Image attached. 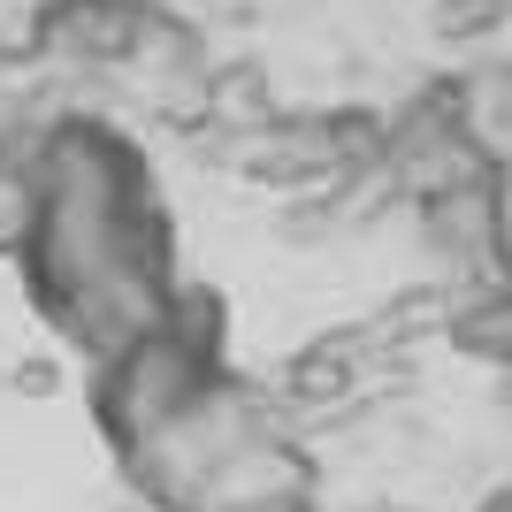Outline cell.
Segmentation results:
<instances>
[{
	"label": "cell",
	"instance_id": "obj_1",
	"mask_svg": "<svg viewBox=\"0 0 512 512\" xmlns=\"http://www.w3.org/2000/svg\"><path fill=\"white\" fill-rule=\"evenodd\" d=\"M39 230L23 245L31 299L69 329L92 367L153 337L176 306L169 222L153 207L146 161L100 123H54L31 153Z\"/></svg>",
	"mask_w": 512,
	"mask_h": 512
},
{
	"label": "cell",
	"instance_id": "obj_2",
	"mask_svg": "<svg viewBox=\"0 0 512 512\" xmlns=\"http://www.w3.org/2000/svg\"><path fill=\"white\" fill-rule=\"evenodd\" d=\"M214 352H222V306H214V291H184V283H176L169 321H161L153 337H138L130 352H115V360L100 367V383H92V413H100L107 444L130 459V451L153 444L169 421H184V413L199 406V390L222 375Z\"/></svg>",
	"mask_w": 512,
	"mask_h": 512
},
{
	"label": "cell",
	"instance_id": "obj_3",
	"mask_svg": "<svg viewBox=\"0 0 512 512\" xmlns=\"http://www.w3.org/2000/svg\"><path fill=\"white\" fill-rule=\"evenodd\" d=\"M253 444H268V413H260V398L245 383H230V375H214V383L199 390V406L184 413V421H169L153 444H138L123 467H130V482H138L146 505L199 512L214 497V482H222V467L245 459Z\"/></svg>",
	"mask_w": 512,
	"mask_h": 512
},
{
	"label": "cell",
	"instance_id": "obj_4",
	"mask_svg": "<svg viewBox=\"0 0 512 512\" xmlns=\"http://www.w3.org/2000/svg\"><path fill=\"white\" fill-rule=\"evenodd\" d=\"M153 23H161L153 0H46L31 23V46L92 69H130L138 46L153 39Z\"/></svg>",
	"mask_w": 512,
	"mask_h": 512
},
{
	"label": "cell",
	"instance_id": "obj_5",
	"mask_svg": "<svg viewBox=\"0 0 512 512\" xmlns=\"http://www.w3.org/2000/svg\"><path fill=\"white\" fill-rule=\"evenodd\" d=\"M421 230H428V245H436L451 268H467V276H482V283H505L497 260H505L512 230H505V214H497L490 176H482V184H459V192L421 199Z\"/></svg>",
	"mask_w": 512,
	"mask_h": 512
},
{
	"label": "cell",
	"instance_id": "obj_6",
	"mask_svg": "<svg viewBox=\"0 0 512 512\" xmlns=\"http://www.w3.org/2000/svg\"><path fill=\"white\" fill-rule=\"evenodd\" d=\"M451 352H467L482 367H512V283H474L467 299L444 306Z\"/></svg>",
	"mask_w": 512,
	"mask_h": 512
},
{
	"label": "cell",
	"instance_id": "obj_7",
	"mask_svg": "<svg viewBox=\"0 0 512 512\" xmlns=\"http://www.w3.org/2000/svg\"><path fill=\"white\" fill-rule=\"evenodd\" d=\"M352 383H360V337H321L283 367V390H291L299 406H337Z\"/></svg>",
	"mask_w": 512,
	"mask_h": 512
},
{
	"label": "cell",
	"instance_id": "obj_8",
	"mask_svg": "<svg viewBox=\"0 0 512 512\" xmlns=\"http://www.w3.org/2000/svg\"><path fill=\"white\" fill-rule=\"evenodd\" d=\"M39 230V184H31V161L0 153V253H23Z\"/></svg>",
	"mask_w": 512,
	"mask_h": 512
},
{
	"label": "cell",
	"instance_id": "obj_9",
	"mask_svg": "<svg viewBox=\"0 0 512 512\" xmlns=\"http://www.w3.org/2000/svg\"><path fill=\"white\" fill-rule=\"evenodd\" d=\"M505 16H512V0H436V8H428V31L444 46H474V39H490Z\"/></svg>",
	"mask_w": 512,
	"mask_h": 512
},
{
	"label": "cell",
	"instance_id": "obj_10",
	"mask_svg": "<svg viewBox=\"0 0 512 512\" xmlns=\"http://www.w3.org/2000/svg\"><path fill=\"white\" fill-rule=\"evenodd\" d=\"M314 497H245V505H214V512H306Z\"/></svg>",
	"mask_w": 512,
	"mask_h": 512
},
{
	"label": "cell",
	"instance_id": "obj_11",
	"mask_svg": "<svg viewBox=\"0 0 512 512\" xmlns=\"http://www.w3.org/2000/svg\"><path fill=\"white\" fill-rule=\"evenodd\" d=\"M490 192H497V214H505V230H512V161L490 169Z\"/></svg>",
	"mask_w": 512,
	"mask_h": 512
},
{
	"label": "cell",
	"instance_id": "obj_12",
	"mask_svg": "<svg viewBox=\"0 0 512 512\" xmlns=\"http://www.w3.org/2000/svg\"><path fill=\"white\" fill-rule=\"evenodd\" d=\"M482 512H512V490H497V497H490V505H482Z\"/></svg>",
	"mask_w": 512,
	"mask_h": 512
}]
</instances>
